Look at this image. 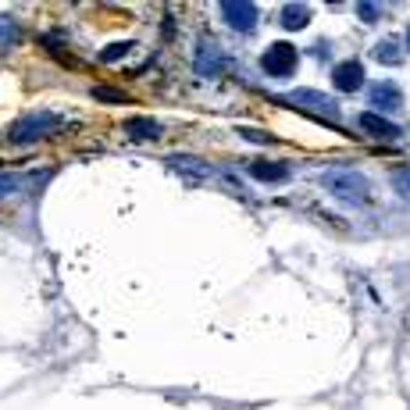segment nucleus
<instances>
[{"label":"nucleus","mask_w":410,"mask_h":410,"mask_svg":"<svg viewBox=\"0 0 410 410\" xmlns=\"http://www.w3.org/2000/svg\"><path fill=\"white\" fill-rule=\"evenodd\" d=\"M321 185L339 203H346V207H364V203L371 200V182L360 171H353V168H328L321 175Z\"/></svg>","instance_id":"f257e3e1"},{"label":"nucleus","mask_w":410,"mask_h":410,"mask_svg":"<svg viewBox=\"0 0 410 410\" xmlns=\"http://www.w3.org/2000/svg\"><path fill=\"white\" fill-rule=\"evenodd\" d=\"M58 129H61V114H54V111H26L18 122H11V129H8V143H15V146H29V143L50 139Z\"/></svg>","instance_id":"f03ea898"},{"label":"nucleus","mask_w":410,"mask_h":410,"mask_svg":"<svg viewBox=\"0 0 410 410\" xmlns=\"http://www.w3.org/2000/svg\"><path fill=\"white\" fill-rule=\"evenodd\" d=\"M300 65V54L293 43H271L264 54H261V68L271 75V79H289Z\"/></svg>","instance_id":"7ed1b4c3"},{"label":"nucleus","mask_w":410,"mask_h":410,"mask_svg":"<svg viewBox=\"0 0 410 410\" xmlns=\"http://www.w3.org/2000/svg\"><path fill=\"white\" fill-rule=\"evenodd\" d=\"M289 104H293V107H303V111H311V114H321V118H339V104H335L332 97L318 93V90H293V93H289Z\"/></svg>","instance_id":"20e7f679"},{"label":"nucleus","mask_w":410,"mask_h":410,"mask_svg":"<svg viewBox=\"0 0 410 410\" xmlns=\"http://www.w3.org/2000/svg\"><path fill=\"white\" fill-rule=\"evenodd\" d=\"M222 18L236 29V33H250L257 26V8L247 4V0H225L222 4Z\"/></svg>","instance_id":"39448f33"},{"label":"nucleus","mask_w":410,"mask_h":410,"mask_svg":"<svg viewBox=\"0 0 410 410\" xmlns=\"http://www.w3.org/2000/svg\"><path fill=\"white\" fill-rule=\"evenodd\" d=\"M367 100H371V107H374V114H389V111H399L403 107V93H399V86L396 82H374L371 90H367Z\"/></svg>","instance_id":"423d86ee"},{"label":"nucleus","mask_w":410,"mask_h":410,"mask_svg":"<svg viewBox=\"0 0 410 410\" xmlns=\"http://www.w3.org/2000/svg\"><path fill=\"white\" fill-rule=\"evenodd\" d=\"M332 82H335V90H342V93H357V90L364 86V65H360V61H342V65H335V68H332Z\"/></svg>","instance_id":"0eeeda50"},{"label":"nucleus","mask_w":410,"mask_h":410,"mask_svg":"<svg viewBox=\"0 0 410 410\" xmlns=\"http://www.w3.org/2000/svg\"><path fill=\"white\" fill-rule=\"evenodd\" d=\"M360 129L374 139H399V125L389 122L385 114H374V111H364L360 114Z\"/></svg>","instance_id":"6e6552de"},{"label":"nucleus","mask_w":410,"mask_h":410,"mask_svg":"<svg viewBox=\"0 0 410 410\" xmlns=\"http://www.w3.org/2000/svg\"><path fill=\"white\" fill-rule=\"evenodd\" d=\"M247 171H250V178H261V182H286L293 175L289 164H282V161H250Z\"/></svg>","instance_id":"1a4fd4ad"},{"label":"nucleus","mask_w":410,"mask_h":410,"mask_svg":"<svg viewBox=\"0 0 410 410\" xmlns=\"http://www.w3.org/2000/svg\"><path fill=\"white\" fill-rule=\"evenodd\" d=\"M125 132H129L136 143H157V139H161V125H157L153 118H143V114L129 118V122H125Z\"/></svg>","instance_id":"9d476101"},{"label":"nucleus","mask_w":410,"mask_h":410,"mask_svg":"<svg viewBox=\"0 0 410 410\" xmlns=\"http://www.w3.org/2000/svg\"><path fill=\"white\" fill-rule=\"evenodd\" d=\"M279 18H282V29L300 33V29H307V26H311V8H307V4H286Z\"/></svg>","instance_id":"9b49d317"},{"label":"nucleus","mask_w":410,"mask_h":410,"mask_svg":"<svg viewBox=\"0 0 410 410\" xmlns=\"http://www.w3.org/2000/svg\"><path fill=\"white\" fill-rule=\"evenodd\" d=\"M168 168H175V171H182V175H196V178H203L211 171V164L207 161H200V157H185V153H171L168 157Z\"/></svg>","instance_id":"f8f14e48"},{"label":"nucleus","mask_w":410,"mask_h":410,"mask_svg":"<svg viewBox=\"0 0 410 410\" xmlns=\"http://www.w3.org/2000/svg\"><path fill=\"white\" fill-rule=\"evenodd\" d=\"M196 68H200L203 75H218V72L225 68V58H222L211 43H203V47H200V54H196Z\"/></svg>","instance_id":"ddd939ff"},{"label":"nucleus","mask_w":410,"mask_h":410,"mask_svg":"<svg viewBox=\"0 0 410 410\" xmlns=\"http://www.w3.org/2000/svg\"><path fill=\"white\" fill-rule=\"evenodd\" d=\"M47 175H29V178H22V175H0V196H11V193H18V189H33V185H40Z\"/></svg>","instance_id":"4468645a"},{"label":"nucleus","mask_w":410,"mask_h":410,"mask_svg":"<svg viewBox=\"0 0 410 410\" xmlns=\"http://www.w3.org/2000/svg\"><path fill=\"white\" fill-rule=\"evenodd\" d=\"M374 61H382V65H399L403 61V47H399V40H382V43H374Z\"/></svg>","instance_id":"2eb2a0df"},{"label":"nucleus","mask_w":410,"mask_h":410,"mask_svg":"<svg viewBox=\"0 0 410 410\" xmlns=\"http://www.w3.org/2000/svg\"><path fill=\"white\" fill-rule=\"evenodd\" d=\"M392 189H396L399 196H406V200H410V168H403V171H396V175H392Z\"/></svg>","instance_id":"dca6fc26"},{"label":"nucleus","mask_w":410,"mask_h":410,"mask_svg":"<svg viewBox=\"0 0 410 410\" xmlns=\"http://www.w3.org/2000/svg\"><path fill=\"white\" fill-rule=\"evenodd\" d=\"M129 47H132V43H111V47H104V50H100V58H104V61H118V58H125V54H129Z\"/></svg>","instance_id":"f3484780"},{"label":"nucleus","mask_w":410,"mask_h":410,"mask_svg":"<svg viewBox=\"0 0 410 410\" xmlns=\"http://www.w3.org/2000/svg\"><path fill=\"white\" fill-rule=\"evenodd\" d=\"M239 136H243V139H250V143H275V136L257 132V129H239Z\"/></svg>","instance_id":"a211bd4d"},{"label":"nucleus","mask_w":410,"mask_h":410,"mask_svg":"<svg viewBox=\"0 0 410 410\" xmlns=\"http://www.w3.org/2000/svg\"><path fill=\"white\" fill-rule=\"evenodd\" d=\"M357 15H360L364 22H374V18L382 15V8H378V4H360V8H357Z\"/></svg>","instance_id":"6ab92c4d"},{"label":"nucleus","mask_w":410,"mask_h":410,"mask_svg":"<svg viewBox=\"0 0 410 410\" xmlns=\"http://www.w3.org/2000/svg\"><path fill=\"white\" fill-rule=\"evenodd\" d=\"M93 97H97V100H125V93H122V90H104V86H100V90H93Z\"/></svg>","instance_id":"aec40b11"},{"label":"nucleus","mask_w":410,"mask_h":410,"mask_svg":"<svg viewBox=\"0 0 410 410\" xmlns=\"http://www.w3.org/2000/svg\"><path fill=\"white\" fill-rule=\"evenodd\" d=\"M406 47H410V29H406Z\"/></svg>","instance_id":"412c9836"}]
</instances>
